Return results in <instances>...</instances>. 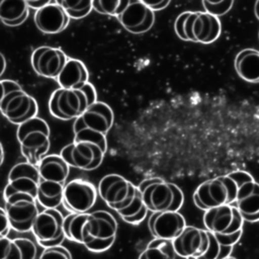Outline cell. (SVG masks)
I'll return each mask as SVG.
<instances>
[{
	"instance_id": "obj_13",
	"label": "cell",
	"mask_w": 259,
	"mask_h": 259,
	"mask_svg": "<svg viewBox=\"0 0 259 259\" xmlns=\"http://www.w3.org/2000/svg\"><path fill=\"white\" fill-rule=\"evenodd\" d=\"M237 184V198L235 206L240 211L244 221H259V183L253 176L244 170L229 173Z\"/></svg>"
},
{
	"instance_id": "obj_20",
	"label": "cell",
	"mask_w": 259,
	"mask_h": 259,
	"mask_svg": "<svg viewBox=\"0 0 259 259\" xmlns=\"http://www.w3.org/2000/svg\"><path fill=\"white\" fill-rule=\"evenodd\" d=\"M67 61L66 54L61 49L53 47H39L31 55L33 70L46 78L57 79Z\"/></svg>"
},
{
	"instance_id": "obj_36",
	"label": "cell",
	"mask_w": 259,
	"mask_h": 259,
	"mask_svg": "<svg viewBox=\"0 0 259 259\" xmlns=\"http://www.w3.org/2000/svg\"><path fill=\"white\" fill-rule=\"evenodd\" d=\"M12 245V239L7 236H0V259H7Z\"/></svg>"
},
{
	"instance_id": "obj_30",
	"label": "cell",
	"mask_w": 259,
	"mask_h": 259,
	"mask_svg": "<svg viewBox=\"0 0 259 259\" xmlns=\"http://www.w3.org/2000/svg\"><path fill=\"white\" fill-rule=\"evenodd\" d=\"M36 246L27 238L12 239V245L7 259H35Z\"/></svg>"
},
{
	"instance_id": "obj_35",
	"label": "cell",
	"mask_w": 259,
	"mask_h": 259,
	"mask_svg": "<svg viewBox=\"0 0 259 259\" xmlns=\"http://www.w3.org/2000/svg\"><path fill=\"white\" fill-rule=\"evenodd\" d=\"M11 229L8 215L5 208L0 207V236H7Z\"/></svg>"
},
{
	"instance_id": "obj_39",
	"label": "cell",
	"mask_w": 259,
	"mask_h": 259,
	"mask_svg": "<svg viewBox=\"0 0 259 259\" xmlns=\"http://www.w3.org/2000/svg\"><path fill=\"white\" fill-rule=\"evenodd\" d=\"M5 69H6V61H5L4 56L0 53V77L4 73Z\"/></svg>"
},
{
	"instance_id": "obj_1",
	"label": "cell",
	"mask_w": 259,
	"mask_h": 259,
	"mask_svg": "<svg viewBox=\"0 0 259 259\" xmlns=\"http://www.w3.org/2000/svg\"><path fill=\"white\" fill-rule=\"evenodd\" d=\"M39 182L36 199L46 208H57L63 199L70 166L61 155H47L38 164Z\"/></svg>"
},
{
	"instance_id": "obj_11",
	"label": "cell",
	"mask_w": 259,
	"mask_h": 259,
	"mask_svg": "<svg viewBox=\"0 0 259 259\" xmlns=\"http://www.w3.org/2000/svg\"><path fill=\"white\" fill-rule=\"evenodd\" d=\"M91 104L83 87L79 89L61 87L51 95L49 109L55 117L62 120H71L79 117Z\"/></svg>"
},
{
	"instance_id": "obj_5",
	"label": "cell",
	"mask_w": 259,
	"mask_h": 259,
	"mask_svg": "<svg viewBox=\"0 0 259 259\" xmlns=\"http://www.w3.org/2000/svg\"><path fill=\"white\" fill-rule=\"evenodd\" d=\"M106 149V140L74 138L71 144L62 149L60 155L70 167L92 171L101 165Z\"/></svg>"
},
{
	"instance_id": "obj_31",
	"label": "cell",
	"mask_w": 259,
	"mask_h": 259,
	"mask_svg": "<svg viewBox=\"0 0 259 259\" xmlns=\"http://www.w3.org/2000/svg\"><path fill=\"white\" fill-rule=\"evenodd\" d=\"M66 13L73 18H81L89 14L93 8V0H55Z\"/></svg>"
},
{
	"instance_id": "obj_38",
	"label": "cell",
	"mask_w": 259,
	"mask_h": 259,
	"mask_svg": "<svg viewBox=\"0 0 259 259\" xmlns=\"http://www.w3.org/2000/svg\"><path fill=\"white\" fill-rule=\"evenodd\" d=\"M26 3L28 4L29 7L31 8H35V9H39L42 6L51 3L52 0H25Z\"/></svg>"
},
{
	"instance_id": "obj_23",
	"label": "cell",
	"mask_w": 259,
	"mask_h": 259,
	"mask_svg": "<svg viewBox=\"0 0 259 259\" xmlns=\"http://www.w3.org/2000/svg\"><path fill=\"white\" fill-rule=\"evenodd\" d=\"M243 232L233 235H220L207 231L208 248L197 259H224L231 255L234 246L239 242Z\"/></svg>"
},
{
	"instance_id": "obj_37",
	"label": "cell",
	"mask_w": 259,
	"mask_h": 259,
	"mask_svg": "<svg viewBox=\"0 0 259 259\" xmlns=\"http://www.w3.org/2000/svg\"><path fill=\"white\" fill-rule=\"evenodd\" d=\"M141 1L154 11V10H160L167 7L171 0H141Z\"/></svg>"
},
{
	"instance_id": "obj_34",
	"label": "cell",
	"mask_w": 259,
	"mask_h": 259,
	"mask_svg": "<svg viewBox=\"0 0 259 259\" xmlns=\"http://www.w3.org/2000/svg\"><path fill=\"white\" fill-rule=\"evenodd\" d=\"M38 259H72L70 251L62 245L45 248Z\"/></svg>"
},
{
	"instance_id": "obj_10",
	"label": "cell",
	"mask_w": 259,
	"mask_h": 259,
	"mask_svg": "<svg viewBox=\"0 0 259 259\" xmlns=\"http://www.w3.org/2000/svg\"><path fill=\"white\" fill-rule=\"evenodd\" d=\"M138 192V186L118 174H107L98 183L101 199L116 212L130 206Z\"/></svg>"
},
{
	"instance_id": "obj_40",
	"label": "cell",
	"mask_w": 259,
	"mask_h": 259,
	"mask_svg": "<svg viewBox=\"0 0 259 259\" xmlns=\"http://www.w3.org/2000/svg\"><path fill=\"white\" fill-rule=\"evenodd\" d=\"M4 95H5V85H4L3 80H0V102H1L2 98L4 97Z\"/></svg>"
},
{
	"instance_id": "obj_41",
	"label": "cell",
	"mask_w": 259,
	"mask_h": 259,
	"mask_svg": "<svg viewBox=\"0 0 259 259\" xmlns=\"http://www.w3.org/2000/svg\"><path fill=\"white\" fill-rule=\"evenodd\" d=\"M254 12H255V16L257 17V19L259 20V0H256L255 5H254Z\"/></svg>"
},
{
	"instance_id": "obj_15",
	"label": "cell",
	"mask_w": 259,
	"mask_h": 259,
	"mask_svg": "<svg viewBox=\"0 0 259 259\" xmlns=\"http://www.w3.org/2000/svg\"><path fill=\"white\" fill-rule=\"evenodd\" d=\"M202 221L205 230L220 235L243 232L244 219L233 204H224L205 210Z\"/></svg>"
},
{
	"instance_id": "obj_33",
	"label": "cell",
	"mask_w": 259,
	"mask_h": 259,
	"mask_svg": "<svg viewBox=\"0 0 259 259\" xmlns=\"http://www.w3.org/2000/svg\"><path fill=\"white\" fill-rule=\"evenodd\" d=\"M205 12L214 16H222L230 11L234 0H201Z\"/></svg>"
},
{
	"instance_id": "obj_28",
	"label": "cell",
	"mask_w": 259,
	"mask_h": 259,
	"mask_svg": "<svg viewBox=\"0 0 259 259\" xmlns=\"http://www.w3.org/2000/svg\"><path fill=\"white\" fill-rule=\"evenodd\" d=\"M176 252L171 240L154 238L141 252L139 259H175Z\"/></svg>"
},
{
	"instance_id": "obj_19",
	"label": "cell",
	"mask_w": 259,
	"mask_h": 259,
	"mask_svg": "<svg viewBox=\"0 0 259 259\" xmlns=\"http://www.w3.org/2000/svg\"><path fill=\"white\" fill-rule=\"evenodd\" d=\"M120 24L132 33L148 31L154 24V11L141 0H130L126 7L116 16Z\"/></svg>"
},
{
	"instance_id": "obj_25",
	"label": "cell",
	"mask_w": 259,
	"mask_h": 259,
	"mask_svg": "<svg viewBox=\"0 0 259 259\" xmlns=\"http://www.w3.org/2000/svg\"><path fill=\"white\" fill-rule=\"evenodd\" d=\"M235 70L246 82L259 83V51L244 49L235 58Z\"/></svg>"
},
{
	"instance_id": "obj_26",
	"label": "cell",
	"mask_w": 259,
	"mask_h": 259,
	"mask_svg": "<svg viewBox=\"0 0 259 259\" xmlns=\"http://www.w3.org/2000/svg\"><path fill=\"white\" fill-rule=\"evenodd\" d=\"M89 212H71L64 218L63 231L65 237L72 242L85 245L88 242V223Z\"/></svg>"
},
{
	"instance_id": "obj_29",
	"label": "cell",
	"mask_w": 259,
	"mask_h": 259,
	"mask_svg": "<svg viewBox=\"0 0 259 259\" xmlns=\"http://www.w3.org/2000/svg\"><path fill=\"white\" fill-rule=\"evenodd\" d=\"M149 209L147 208L142 194L139 190L136 198L134 199V201L132 202V204L130 206H127L126 208L118 211V215L125 222L128 223L131 225H139L140 223H142L145 218L147 217Z\"/></svg>"
},
{
	"instance_id": "obj_7",
	"label": "cell",
	"mask_w": 259,
	"mask_h": 259,
	"mask_svg": "<svg viewBox=\"0 0 259 259\" xmlns=\"http://www.w3.org/2000/svg\"><path fill=\"white\" fill-rule=\"evenodd\" d=\"M5 95L0 102L1 113L12 123L21 124L35 117L38 111L36 100L12 80H3Z\"/></svg>"
},
{
	"instance_id": "obj_9",
	"label": "cell",
	"mask_w": 259,
	"mask_h": 259,
	"mask_svg": "<svg viewBox=\"0 0 259 259\" xmlns=\"http://www.w3.org/2000/svg\"><path fill=\"white\" fill-rule=\"evenodd\" d=\"M87 232L88 242L84 246L92 252H104L115 241L117 222L107 210H94L89 212Z\"/></svg>"
},
{
	"instance_id": "obj_42",
	"label": "cell",
	"mask_w": 259,
	"mask_h": 259,
	"mask_svg": "<svg viewBox=\"0 0 259 259\" xmlns=\"http://www.w3.org/2000/svg\"><path fill=\"white\" fill-rule=\"evenodd\" d=\"M3 161H4V149H3L2 144L0 143V166L2 165Z\"/></svg>"
},
{
	"instance_id": "obj_18",
	"label": "cell",
	"mask_w": 259,
	"mask_h": 259,
	"mask_svg": "<svg viewBox=\"0 0 259 259\" xmlns=\"http://www.w3.org/2000/svg\"><path fill=\"white\" fill-rule=\"evenodd\" d=\"M176 255L181 258L197 259L208 248L207 230L193 226H186L172 241Z\"/></svg>"
},
{
	"instance_id": "obj_21",
	"label": "cell",
	"mask_w": 259,
	"mask_h": 259,
	"mask_svg": "<svg viewBox=\"0 0 259 259\" xmlns=\"http://www.w3.org/2000/svg\"><path fill=\"white\" fill-rule=\"evenodd\" d=\"M148 227L154 238L173 241L184 230L186 222L179 211H155L148 220Z\"/></svg>"
},
{
	"instance_id": "obj_2",
	"label": "cell",
	"mask_w": 259,
	"mask_h": 259,
	"mask_svg": "<svg viewBox=\"0 0 259 259\" xmlns=\"http://www.w3.org/2000/svg\"><path fill=\"white\" fill-rule=\"evenodd\" d=\"M174 29L182 40L210 44L219 38L222 24L218 16L208 12L185 11L175 19Z\"/></svg>"
},
{
	"instance_id": "obj_16",
	"label": "cell",
	"mask_w": 259,
	"mask_h": 259,
	"mask_svg": "<svg viewBox=\"0 0 259 259\" xmlns=\"http://www.w3.org/2000/svg\"><path fill=\"white\" fill-rule=\"evenodd\" d=\"M97 190L95 186L84 179L76 178L69 181L63 192L62 203L71 212H88L95 204Z\"/></svg>"
},
{
	"instance_id": "obj_17",
	"label": "cell",
	"mask_w": 259,
	"mask_h": 259,
	"mask_svg": "<svg viewBox=\"0 0 259 259\" xmlns=\"http://www.w3.org/2000/svg\"><path fill=\"white\" fill-rule=\"evenodd\" d=\"M39 182L38 167L25 161L15 164L9 171L8 182L3 192V197L16 192L29 193L36 197Z\"/></svg>"
},
{
	"instance_id": "obj_27",
	"label": "cell",
	"mask_w": 259,
	"mask_h": 259,
	"mask_svg": "<svg viewBox=\"0 0 259 259\" xmlns=\"http://www.w3.org/2000/svg\"><path fill=\"white\" fill-rule=\"evenodd\" d=\"M28 9L25 0H0V19L9 26L19 25L27 18Z\"/></svg>"
},
{
	"instance_id": "obj_22",
	"label": "cell",
	"mask_w": 259,
	"mask_h": 259,
	"mask_svg": "<svg viewBox=\"0 0 259 259\" xmlns=\"http://www.w3.org/2000/svg\"><path fill=\"white\" fill-rule=\"evenodd\" d=\"M69 15L57 3H49L37 9L34 23L44 33L56 34L63 31L69 24Z\"/></svg>"
},
{
	"instance_id": "obj_24",
	"label": "cell",
	"mask_w": 259,
	"mask_h": 259,
	"mask_svg": "<svg viewBox=\"0 0 259 259\" xmlns=\"http://www.w3.org/2000/svg\"><path fill=\"white\" fill-rule=\"evenodd\" d=\"M89 74L85 65L76 59H68L57 81L62 88L79 89L88 82Z\"/></svg>"
},
{
	"instance_id": "obj_3",
	"label": "cell",
	"mask_w": 259,
	"mask_h": 259,
	"mask_svg": "<svg viewBox=\"0 0 259 259\" xmlns=\"http://www.w3.org/2000/svg\"><path fill=\"white\" fill-rule=\"evenodd\" d=\"M138 188L147 208L152 211H178L184 201V195L179 186L160 177L144 179Z\"/></svg>"
},
{
	"instance_id": "obj_14",
	"label": "cell",
	"mask_w": 259,
	"mask_h": 259,
	"mask_svg": "<svg viewBox=\"0 0 259 259\" xmlns=\"http://www.w3.org/2000/svg\"><path fill=\"white\" fill-rule=\"evenodd\" d=\"M63 222L64 217L57 208L45 207L39 211L31 229L37 243L45 248L61 245L66 239Z\"/></svg>"
},
{
	"instance_id": "obj_4",
	"label": "cell",
	"mask_w": 259,
	"mask_h": 259,
	"mask_svg": "<svg viewBox=\"0 0 259 259\" xmlns=\"http://www.w3.org/2000/svg\"><path fill=\"white\" fill-rule=\"evenodd\" d=\"M17 140L25 160L35 166L50 150V126L40 117H32L18 125Z\"/></svg>"
},
{
	"instance_id": "obj_32",
	"label": "cell",
	"mask_w": 259,
	"mask_h": 259,
	"mask_svg": "<svg viewBox=\"0 0 259 259\" xmlns=\"http://www.w3.org/2000/svg\"><path fill=\"white\" fill-rule=\"evenodd\" d=\"M130 0H93V9L105 15L117 16L126 7Z\"/></svg>"
},
{
	"instance_id": "obj_43",
	"label": "cell",
	"mask_w": 259,
	"mask_h": 259,
	"mask_svg": "<svg viewBox=\"0 0 259 259\" xmlns=\"http://www.w3.org/2000/svg\"><path fill=\"white\" fill-rule=\"evenodd\" d=\"M224 259H237V258H235V257H233V256H228V257H226V258H224Z\"/></svg>"
},
{
	"instance_id": "obj_12",
	"label": "cell",
	"mask_w": 259,
	"mask_h": 259,
	"mask_svg": "<svg viewBox=\"0 0 259 259\" xmlns=\"http://www.w3.org/2000/svg\"><path fill=\"white\" fill-rule=\"evenodd\" d=\"M4 201L11 228L19 233L31 231L39 213L36 197L29 193L16 192L4 198Z\"/></svg>"
},
{
	"instance_id": "obj_6",
	"label": "cell",
	"mask_w": 259,
	"mask_h": 259,
	"mask_svg": "<svg viewBox=\"0 0 259 259\" xmlns=\"http://www.w3.org/2000/svg\"><path fill=\"white\" fill-rule=\"evenodd\" d=\"M237 198V184L230 174L200 183L193 193V202L201 210L233 204Z\"/></svg>"
},
{
	"instance_id": "obj_8",
	"label": "cell",
	"mask_w": 259,
	"mask_h": 259,
	"mask_svg": "<svg viewBox=\"0 0 259 259\" xmlns=\"http://www.w3.org/2000/svg\"><path fill=\"white\" fill-rule=\"evenodd\" d=\"M113 111L104 102L96 101L75 119L74 138L106 140V135L113 124Z\"/></svg>"
}]
</instances>
